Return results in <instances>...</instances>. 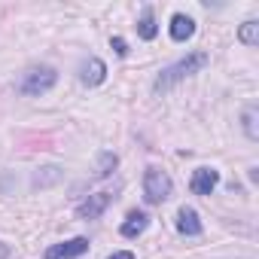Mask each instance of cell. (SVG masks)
<instances>
[{
  "label": "cell",
  "mask_w": 259,
  "mask_h": 259,
  "mask_svg": "<svg viewBox=\"0 0 259 259\" xmlns=\"http://www.w3.org/2000/svg\"><path fill=\"white\" fill-rule=\"evenodd\" d=\"M207 52H189L186 58H180V61H174L171 67H165L159 76H156V82H153V92L156 95H165V92H171L177 82H183V79H189L192 73H198L201 67H207Z\"/></svg>",
  "instance_id": "cell-1"
},
{
  "label": "cell",
  "mask_w": 259,
  "mask_h": 259,
  "mask_svg": "<svg viewBox=\"0 0 259 259\" xmlns=\"http://www.w3.org/2000/svg\"><path fill=\"white\" fill-rule=\"evenodd\" d=\"M55 82H58V70L49 67V64H37V67H28V70L19 76V92H22L25 98H40V95H46Z\"/></svg>",
  "instance_id": "cell-2"
},
{
  "label": "cell",
  "mask_w": 259,
  "mask_h": 259,
  "mask_svg": "<svg viewBox=\"0 0 259 259\" xmlns=\"http://www.w3.org/2000/svg\"><path fill=\"white\" fill-rule=\"evenodd\" d=\"M171 189H174V183L162 168H147V174H144V198L150 204H162L171 195Z\"/></svg>",
  "instance_id": "cell-3"
},
{
  "label": "cell",
  "mask_w": 259,
  "mask_h": 259,
  "mask_svg": "<svg viewBox=\"0 0 259 259\" xmlns=\"http://www.w3.org/2000/svg\"><path fill=\"white\" fill-rule=\"evenodd\" d=\"M82 253H89V238H70L64 244H52L43 253V259H76Z\"/></svg>",
  "instance_id": "cell-4"
},
{
  "label": "cell",
  "mask_w": 259,
  "mask_h": 259,
  "mask_svg": "<svg viewBox=\"0 0 259 259\" xmlns=\"http://www.w3.org/2000/svg\"><path fill=\"white\" fill-rule=\"evenodd\" d=\"M110 201H113L110 192H95V195H89V198L76 207V217H79V220H98V217L110 207Z\"/></svg>",
  "instance_id": "cell-5"
},
{
  "label": "cell",
  "mask_w": 259,
  "mask_h": 259,
  "mask_svg": "<svg viewBox=\"0 0 259 259\" xmlns=\"http://www.w3.org/2000/svg\"><path fill=\"white\" fill-rule=\"evenodd\" d=\"M217 183H220V171L217 168H198L192 174V180H189V189L195 195H210L217 189Z\"/></svg>",
  "instance_id": "cell-6"
},
{
  "label": "cell",
  "mask_w": 259,
  "mask_h": 259,
  "mask_svg": "<svg viewBox=\"0 0 259 259\" xmlns=\"http://www.w3.org/2000/svg\"><path fill=\"white\" fill-rule=\"evenodd\" d=\"M104 79H107V64H104L101 58L82 61V67H79V82H82V85H101Z\"/></svg>",
  "instance_id": "cell-7"
},
{
  "label": "cell",
  "mask_w": 259,
  "mask_h": 259,
  "mask_svg": "<svg viewBox=\"0 0 259 259\" xmlns=\"http://www.w3.org/2000/svg\"><path fill=\"white\" fill-rule=\"evenodd\" d=\"M147 226H150V217L144 210H132V213L125 217V223L119 226V235L122 238H138V235L147 232Z\"/></svg>",
  "instance_id": "cell-8"
},
{
  "label": "cell",
  "mask_w": 259,
  "mask_h": 259,
  "mask_svg": "<svg viewBox=\"0 0 259 259\" xmlns=\"http://www.w3.org/2000/svg\"><path fill=\"white\" fill-rule=\"evenodd\" d=\"M177 232L180 235H189V238L201 235V220H198V213L192 207H180L177 210Z\"/></svg>",
  "instance_id": "cell-9"
},
{
  "label": "cell",
  "mask_w": 259,
  "mask_h": 259,
  "mask_svg": "<svg viewBox=\"0 0 259 259\" xmlns=\"http://www.w3.org/2000/svg\"><path fill=\"white\" fill-rule=\"evenodd\" d=\"M192 34H195V22H192L186 13H177V16L171 19V40H177V43H186Z\"/></svg>",
  "instance_id": "cell-10"
},
{
  "label": "cell",
  "mask_w": 259,
  "mask_h": 259,
  "mask_svg": "<svg viewBox=\"0 0 259 259\" xmlns=\"http://www.w3.org/2000/svg\"><path fill=\"white\" fill-rule=\"evenodd\" d=\"M138 34H141V40H156V34H159L156 16H153V10H150V7H144V13H141V22H138Z\"/></svg>",
  "instance_id": "cell-11"
},
{
  "label": "cell",
  "mask_w": 259,
  "mask_h": 259,
  "mask_svg": "<svg viewBox=\"0 0 259 259\" xmlns=\"http://www.w3.org/2000/svg\"><path fill=\"white\" fill-rule=\"evenodd\" d=\"M256 119H259L256 104H247V107H244V135H247L250 141H259V125H256Z\"/></svg>",
  "instance_id": "cell-12"
},
{
  "label": "cell",
  "mask_w": 259,
  "mask_h": 259,
  "mask_svg": "<svg viewBox=\"0 0 259 259\" xmlns=\"http://www.w3.org/2000/svg\"><path fill=\"white\" fill-rule=\"evenodd\" d=\"M61 180V168H55V165H49V168H40L37 174H34V186H52V183H58Z\"/></svg>",
  "instance_id": "cell-13"
},
{
  "label": "cell",
  "mask_w": 259,
  "mask_h": 259,
  "mask_svg": "<svg viewBox=\"0 0 259 259\" xmlns=\"http://www.w3.org/2000/svg\"><path fill=\"white\" fill-rule=\"evenodd\" d=\"M238 40L244 43V46H256L259 43V22H244L241 25V31H238Z\"/></svg>",
  "instance_id": "cell-14"
},
{
  "label": "cell",
  "mask_w": 259,
  "mask_h": 259,
  "mask_svg": "<svg viewBox=\"0 0 259 259\" xmlns=\"http://www.w3.org/2000/svg\"><path fill=\"white\" fill-rule=\"evenodd\" d=\"M116 165H119L116 153H101V156H98V168H95V177H98V180H101V177H110Z\"/></svg>",
  "instance_id": "cell-15"
},
{
  "label": "cell",
  "mask_w": 259,
  "mask_h": 259,
  "mask_svg": "<svg viewBox=\"0 0 259 259\" xmlns=\"http://www.w3.org/2000/svg\"><path fill=\"white\" fill-rule=\"evenodd\" d=\"M110 46L116 49V55H128V43H125L122 37H113V40H110Z\"/></svg>",
  "instance_id": "cell-16"
},
{
  "label": "cell",
  "mask_w": 259,
  "mask_h": 259,
  "mask_svg": "<svg viewBox=\"0 0 259 259\" xmlns=\"http://www.w3.org/2000/svg\"><path fill=\"white\" fill-rule=\"evenodd\" d=\"M107 259H135V253H132V250H116V253H110Z\"/></svg>",
  "instance_id": "cell-17"
},
{
  "label": "cell",
  "mask_w": 259,
  "mask_h": 259,
  "mask_svg": "<svg viewBox=\"0 0 259 259\" xmlns=\"http://www.w3.org/2000/svg\"><path fill=\"white\" fill-rule=\"evenodd\" d=\"M0 259H10V244L0 241Z\"/></svg>",
  "instance_id": "cell-18"
}]
</instances>
